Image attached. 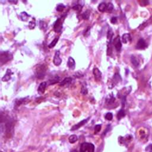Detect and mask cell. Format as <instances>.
<instances>
[{
	"mask_svg": "<svg viewBox=\"0 0 152 152\" xmlns=\"http://www.w3.org/2000/svg\"><path fill=\"white\" fill-rule=\"evenodd\" d=\"M65 8V6L64 4H60L57 5V8H56V10H57V11H58L61 12L64 10Z\"/></svg>",
	"mask_w": 152,
	"mask_h": 152,
	"instance_id": "28",
	"label": "cell"
},
{
	"mask_svg": "<svg viewBox=\"0 0 152 152\" xmlns=\"http://www.w3.org/2000/svg\"><path fill=\"white\" fill-rule=\"evenodd\" d=\"M113 36H114V33H113L112 30L111 29H109L108 32V34H107V39L109 41L108 43H111Z\"/></svg>",
	"mask_w": 152,
	"mask_h": 152,
	"instance_id": "17",
	"label": "cell"
},
{
	"mask_svg": "<svg viewBox=\"0 0 152 152\" xmlns=\"http://www.w3.org/2000/svg\"><path fill=\"white\" fill-rule=\"evenodd\" d=\"M89 119H90V118H88L86 119H84V120L79 122L78 123V124H77L73 125L72 126V128H71V131H76V130H77V129H79L80 127H81L82 126H83L84 125L86 124V123L87 122V121L89 120Z\"/></svg>",
	"mask_w": 152,
	"mask_h": 152,
	"instance_id": "7",
	"label": "cell"
},
{
	"mask_svg": "<svg viewBox=\"0 0 152 152\" xmlns=\"http://www.w3.org/2000/svg\"><path fill=\"white\" fill-rule=\"evenodd\" d=\"M60 52L59 51H56L55 53L54 57H53V63L55 65L59 66L62 62V60L60 58Z\"/></svg>",
	"mask_w": 152,
	"mask_h": 152,
	"instance_id": "5",
	"label": "cell"
},
{
	"mask_svg": "<svg viewBox=\"0 0 152 152\" xmlns=\"http://www.w3.org/2000/svg\"><path fill=\"white\" fill-rule=\"evenodd\" d=\"M114 10V5L112 4L111 3H109L107 4V9H106V11L109 12V13H110L112 12Z\"/></svg>",
	"mask_w": 152,
	"mask_h": 152,
	"instance_id": "29",
	"label": "cell"
},
{
	"mask_svg": "<svg viewBox=\"0 0 152 152\" xmlns=\"http://www.w3.org/2000/svg\"><path fill=\"white\" fill-rule=\"evenodd\" d=\"M39 27H40V29H42V30L45 29H46V27H47V24L45 22L41 20V21H40Z\"/></svg>",
	"mask_w": 152,
	"mask_h": 152,
	"instance_id": "30",
	"label": "cell"
},
{
	"mask_svg": "<svg viewBox=\"0 0 152 152\" xmlns=\"http://www.w3.org/2000/svg\"><path fill=\"white\" fill-rule=\"evenodd\" d=\"M26 98H22V99H20L19 100H16L15 101V106H19L21 105L22 104H23L24 102V101L26 100Z\"/></svg>",
	"mask_w": 152,
	"mask_h": 152,
	"instance_id": "26",
	"label": "cell"
},
{
	"mask_svg": "<svg viewBox=\"0 0 152 152\" xmlns=\"http://www.w3.org/2000/svg\"><path fill=\"white\" fill-rule=\"evenodd\" d=\"M67 66L69 68L71 69V70H74L75 68L76 62H75V60H74L73 58H72L71 57H70L68 58L67 61Z\"/></svg>",
	"mask_w": 152,
	"mask_h": 152,
	"instance_id": "11",
	"label": "cell"
},
{
	"mask_svg": "<svg viewBox=\"0 0 152 152\" xmlns=\"http://www.w3.org/2000/svg\"><path fill=\"white\" fill-rule=\"evenodd\" d=\"M68 140L70 143H75L78 140V137L76 135H71V136H70V137H69Z\"/></svg>",
	"mask_w": 152,
	"mask_h": 152,
	"instance_id": "19",
	"label": "cell"
},
{
	"mask_svg": "<svg viewBox=\"0 0 152 152\" xmlns=\"http://www.w3.org/2000/svg\"><path fill=\"white\" fill-rule=\"evenodd\" d=\"M13 74V72H12L11 70L10 69H7L6 71V73L4 75V77L2 78V81H4V82H6V81H9L11 79V76Z\"/></svg>",
	"mask_w": 152,
	"mask_h": 152,
	"instance_id": "9",
	"label": "cell"
},
{
	"mask_svg": "<svg viewBox=\"0 0 152 152\" xmlns=\"http://www.w3.org/2000/svg\"><path fill=\"white\" fill-rule=\"evenodd\" d=\"M131 61L132 64H133L135 67H138V65H139V62H138V60H137L136 57L132 55L131 58Z\"/></svg>",
	"mask_w": 152,
	"mask_h": 152,
	"instance_id": "23",
	"label": "cell"
},
{
	"mask_svg": "<svg viewBox=\"0 0 152 152\" xmlns=\"http://www.w3.org/2000/svg\"><path fill=\"white\" fill-rule=\"evenodd\" d=\"M83 6V5H81L80 4H76V5H74L72 7V9L76 11H80L81 10Z\"/></svg>",
	"mask_w": 152,
	"mask_h": 152,
	"instance_id": "27",
	"label": "cell"
},
{
	"mask_svg": "<svg viewBox=\"0 0 152 152\" xmlns=\"http://www.w3.org/2000/svg\"><path fill=\"white\" fill-rule=\"evenodd\" d=\"M101 125H96L95 127V133H99L101 130Z\"/></svg>",
	"mask_w": 152,
	"mask_h": 152,
	"instance_id": "34",
	"label": "cell"
},
{
	"mask_svg": "<svg viewBox=\"0 0 152 152\" xmlns=\"http://www.w3.org/2000/svg\"><path fill=\"white\" fill-rule=\"evenodd\" d=\"M58 40H59L58 36H57V37H56V38H55L54 39H53V41L51 42V43L48 45L49 48H53V47L56 45V44H57V43L58 42Z\"/></svg>",
	"mask_w": 152,
	"mask_h": 152,
	"instance_id": "20",
	"label": "cell"
},
{
	"mask_svg": "<svg viewBox=\"0 0 152 152\" xmlns=\"http://www.w3.org/2000/svg\"><path fill=\"white\" fill-rule=\"evenodd\" d=\"M77 152V150H74L72 151V152Z\"/></svg>",
	"mask_w": 152,
	"mask_h": 152,
	"instance_id": "38",
	"label": "cell"
},
{
	"mask_svg": "<svg viewBox=\"0 0 152 152\" xmlns=\"http://www.w3.org/2000/svg\"><path fill=\"white\" fill-rule=\"evenodd\" d=\"M36 27V22H35V19H33L32 20L30 21L29 23V27L30 29H34Z\"/></svg>",
	"mask_w": 152,
	"mask_h": 152,
	"instance_id": "24",
	"label": "cell"
},
{
	"mask_svg": "<svg viewBox=\"0 0 152 152\" xmlns=\"http://www.w3.org/2000/svg\"><path fill=\"white\" fill-rule=\"evenodd\" d=\"M110 22H111L112 24H115V23H117V18L116 17H113L111 18L110 19Z\"/></svg>",
	"mask_w": 152,
	"mask_h": 152,
	"instance_id": "35",
	"label": "cell"
},
{
	"mask_svg": "<svg viewBox=\"0 0 152 152\" xmlns=\"http://www.w3.org/2000/svg\"><path fill=\"white\" fill-rule=\"evenodd\" d=\"M93 73L95 79L97 81H100L102 79V72L97 67H95L93 70Z\"/></svg>",
	"mask_w": 152,
	"mask_h": 152,
	"instance_id": "8",
	"label": "cell"
},
{
	"mask_svg": "<svg viewBox=\"0 0 152 152\" xmlns=\"http://www.w3.org/2000/svg\"><path fill=\"white\" fill-rule=\"evenodd\" d=\"M113 43H114V46L116 50H117L118 52H119L121 49L122 48V43L121 42L120 38H119V36L117 37L116 38H115V39L113 41Z\"/></svg>",
	"mask_w": 152,
	"mask_h": 152,
	"instance_id": "6",
	"label": "cell"
},
{
	"mask_svg": "<svg viewBox=\"0 0 152 152\" xmlns=\"http://www.w3.org/2000/svg\"><path fill=\"white\" fill-rule=\"evenodd\" d=\"M125 115V111L124 110V109H122L118 112V114H117V118H118V120H120L121 118H122L123 117H124Z\"/></svg>",
	"mask_w": 152,
	"mask_h": 152,
	"instance_id": "22",
	"label": "cell"
},
{
	"mask_svg": "<svg viewBox=\"0 0 152 152\" xmlns=\"http://www.w3.org/2000/svg\"><path fill=\"white\" fill-rule=\"evenodd\" d=\"M60 77H58V76H55L54 77L52 78L51 80H49L50 84H53L57 83L60 82Z\"/></svg>",
	"mask_w": 152,
	"mask_h": 152,
	"instance_id": "21",
	"label": "cell"
},
{
	"mask_svg": "<svg viewBox=\"0 0 152 152\" xmlns=\"http://www.w3.org/2000/svg\"><path fill=\"white\" fill-rule=\"evenodd\" d=\"M90 11L89 10H87L83 13L81 16H82V18L84 20H88L89 19V17H90Z\"/></svg>",
	"mask_w": 152,
	"mask_h": 152,
	"instance_id": "25",
	"label": "cell"
},
{
	"mask_svg": "<svg viewBox=\"0 0 152 152\" xmlns=\"http://www.w3.org/2000/svg\"><path fill=\"white\" fill-rule=\"evenodd\" d=\"M90 33V27H88L87 28V29L85 30L84 33V36L85 37H87L88 36H89Z\"/></svg>",
	"mask_w": 152,
	"mask_h": 152,
	"instance_id": "33",
	"label": "cell"
},
{
	"mask_svg": "<svg viewBox=\"0 0 152 152\" xmlns=\"http://www.w3.org/2000/svg\"><path fill=\"white\" fill-rule=\"evenodd\" d=\"M64 19V17L59 18L55 22L54 25H53V30H54V31L55 32H60L62 30V23H63Z\"/></svg>",
	"mask_w": 152,
	"mask_h": 152,
	"instance_id": "4",
	"label": "cell"
},
{
	"mask_svg": "<svg viewBox=\"0 0 152 152\" xmlns=\"http://www.w3.org/2000/svg\"><path fill=\"white\" fill-rule=\"evenodd\" d=\"M115 98H114L112 95H108V96H107V98H106V103L108 105L112 104L113 103L115 102Z\"/></svg>",
	"mask_w": 152,
	"mask_h": 152,
	"instance_id": "15",
	"label": "cell"
},
{
	"mask_svg": "<svg viewBox=\"0 0 152 152\" xmlns=\"http://www.w3.org/2000/svg\"><path fill=\"white\" fill-rule=\"evenodd\" d=\"M20 18H21V19H22V21L26 22V21L27 20L28 18L29 17L30 15H29L27 13H26V12H22V13H20Z\"/></svg>",
	"mask_w": 152,
	"mask_h": 152,
	"instance_id": "18",
	"label": "cell"
},
{
	"mask_svg": "<svg viewBox=\"0 0 152 152\" xmlns=\"http://www.w3.org/2000/svg\"><path fill=\"white\" fill-rule=\"evenodd\" d=\"M146 43L144 40L143 39H140L139 41H138L136 45V48L137 49H144L146 48Z\"/></svg>",
	"mask_w": 152,
	"mask_h": 152,
	"instance_id": "10",
	"label": "cell"
},
{
	"mask_svg": "<svg viewBox=\"0 0 152 152\" xmlns=\"http://www.w3.org/2000/svg\"><path fill=\"white\" fill-rule=\"evenodd\" d=\"M13 58V55L11 53L8 51L5 52H1L0 54V62L1 65H3L7 63L8 61H10Z\"/></svg>",
	"mask_w": 152,
	"mask_h": 152,
	"instance_id": "2",
	"label": "cell"
},
{
	"mask_svg": "<svg viewBox=\"0 0 152 152\" xmlns=\"http://www.w3.org/2000/svg\"><path fill=\"white\" fill-rule=\"evenodd\" d=\"M122 39L123 43H127L128 42L131 41V38L129 33H125L122 36Z\"/></svg>",
	"mask_w": 152,
	"mask_h": 152,
	"instance_id": "13",
	"label": "cell"
},
{
	"mask_svg": "<svg viewBox=\"0 0 152 152\" xmlns=\"http://www.w3.org/2000/svg\"><path fill=\"white\" fill-rule=\"evenodd\" d=\"M72 79L71 77H67L65 79H64L61 82V83L60 84V86H64L66 84H68L71 83L72 81Z\"/></svg>",
	"mask_w": 152,
	"mask_h": 152,
	"instance_id": "16",
	"label": "cell"
},
{
	"mask_svg": "<svg viewBox=\"0 0 152 152\" xmlns=\"http://www.w3.org/2000/svg\"></svg>",
	"mask_w": 152,
	"mask_h": 152,
	"instance_id": "39",
	"label": "cell"
},
{
	"mask_svg": "<svg viewBox=\"0 0 152 152\" xmlns=\"http://www.w3.org/2000/svg\"><path fill=\"white\" fill-rule=\"evenodd\" d=\"M9 3H14V4H16L17 3V1H8Z\"/></svg>",
	"mask_w": 152,
	"mask_h": 152,
	"instance_id": "37",
	"label": "cell"
},
{
	"mask_svg": "<svg viewBox=\"0 0 152 152\" xmlns=\"http://www.w3.org/2000/svg\"><path fill=\"white\" fill-rule=\"evenodd\" d=\"M98 10L100 12H105L106 11L107 9V4L105 2H102V3H100L99 5H98Z\"/></svg>",
	"mask_w": 152,
	"mask_h": 152,
	"instance_id": "14",
	"label": "cell"
},
{
	"mask_svg": "<svg viewBox=\"0 0 152 152\" xmlns=\"http://www.w3.org/2000/svg\"><path fill=\"white\" fill-rule=\"evenodd\" d=\"M105 118L106 120L108 121H111L112 119H113V115L112 113L108 112L107 114H106L105 116Z\"/></svg>",
	"mask_w": 152,
	"mask_h": 152,
	"instance_id": "31",
	"label": "cell"
},
{
	"mask_svg": "<svg viewBox=\"0 0 152 152\" xmlns=\"http://www.w3.org/2000/svg\"><path fill=\"white\" fill-rule=\"evenodd\" d=\"M47 83L45 81H43V82H42L39 86V87H38V91L40 93H43L45 91Z\"/></svg>",
	"mask_w": 152,
	"mask_h": 152,
	"instance_id": "12",
	"label": "cell"
},
{
	"mask_svg": "<svg viewBox=\"0 0 152 152\" xmlns=\"http://www.w3.org/2000/svg\"><path fill=\"white\" fill-rule=\"evenodd\" d=\"M80 152H95V146L92 143H83L80 146Z\"/></svg>",
	"mask_w": 152,
	"mask_h": 152,
	"instance_id": "3",
	"label": "cell"
},
{
	"mask_svg": "<svg viewBox=\"0 0 152 152\" xmlns=\"http://www.w3.org/2000/svg\"><path fill=\"white\" fill-rule=\"evenodd\" d=\"M46 67L44 65H39L36 67L35 76L38 79H42L45 77L46 73Z\"/></svg>",
	"mask_w": 152,
	"mask_h": 152,
	"instance_id": "1",
	"label": "cell"
},
{
	"mask_svg": "<svg viewBox=\"0 0 152 152\" xmlns=\"http://www.w3.org/2000/svg\"><path fill=\"white\" fill-rule=\"evenodd\" d=\"M146 150L147 152H152V144L148 145L146 148Z\"/></svg>",
	"mask_w": 152,
	"mask_h": 152,
	"instance_id": "36",
	"label": "cell"
},
{
	"mask_svg": "<svg viewBox=\"0 0 152 152\" xmlns=\"http://www.w3.org/2000/svg\"><path fill=\"white\" fill-rule=\"evenodd\" d=\"M88 93V90L87 89L86 86H85L84 85H83L82 87H81V93L83 95H87Z\"/></svg>",
	"mask_w": 152,
	"mask_h": 152,
	"instance_id": "32",
	"label": "cell"
}]
</instances>
